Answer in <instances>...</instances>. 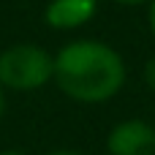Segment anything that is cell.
<instances>
[{
	"mask_svg": "<svg viewBox=\"0 0 155 155\" xmlns=\"http://www.w3.org/2000/svg\"><path fill=\"white\" fill-rule=\"evenodd\" d=\"M123 54L101 38H76L54 52V87L76 104H106L125 87Z\"/></svg>",
	"mask_w": 155,
	"mask_h": 155,
	"instance_id": "6da1fadb",
	"label": "cell"
},
{
	"mask_svg": "<svg viewBox=\"0 0 155 155\" xmlns=\"http://www.w3.org/2000/svg\"><path fill=\"white\" fill-rule=\"evenodd\" d=\"M54 54L41 44L16 41L0 49V87L5 93H38L52 82Z\"/></svg>",
	"mask_w": 155,
	"mask_h": 155,
	"instance_id": "7a4b0ae2",
	"label": "cell"
},
{
	"mask_svg": "<svg viewBox=\"0 0 155 155\" xmlns=\"http://www.w3.org/2000/svg\"><path fill=\"white\" fill-rule=\"evenodd\" d=\"M104 147L109 155H155V125L142 117L120 120L109 128Z\"/></svg>",
	"mask_w": 155,
	"mask_h": 155,
	"instance_id": "3957f363",
	"label": "cell"
},
{
	"mask_svg": "<svg viewBox=\"0 0 155 155\" xmlns=\"http://www.w3.org/2000/svg\"><path fill=\"white\" fill-rule=\"evenodd\" d=\"M98 11V0H49L44 8V22L52 30L71 33L84 27Z\"/></svg>",
	"mask_w": 155,
	"mask_h": 155,
	"instance_id": "277c9868",
	"label": "cell"
},
{
	"mask_svg": "<svg viewBox=\"0 0 155 155\" xmlns=\"http://www.w3.org/2000/svg\"><path fill=\"white\" fill-rule=\"evenodd\" d=\"M142 79H144V87L155 95V54L147 57V63H144V68H142Z\"/></svg>",
	"mask_w": 155,
	"mask_h": 155,
	"instance_id": "5b68a950",
	"label": "cell"
},
{
	"mask_svg": "<svg viewBox=\"0 0 155 155\" xmlns=\"http://www.w3.org/2000/svg\"><path fill=\"white\" fill-rule=\"evenodd\" d=\"M114 5H123V8H147L150 0H109Z\"/></svg>",
	"mask_w": 155,
	"mask_h": 155,
	"instance_id": "8992f818",
	"label": "cell"
},
{
	"mask_svg": "<svg viewBox=\"0 0 155 155\" xmlns=\"http://www.w3.org/2000/svg\"><path fill=\"white\" fill-rule=\"evenodd\" d=\"M147 27H150V35L155 41V0H150V5H147Z\"/></svg>",
	"mask_w": 155,
	"mask_h": 155,
	"instance_id": "52a82bcc",
	"label": "cell"
},
{
	"mask_svg": "<svg viewBox=\"0 0 155 155\" xmlns=\"http://www.w3.org/2000/svg\"><path fill=\"white\" fill-rule=\"evenodd\" d=\"M46 155H84V153H79V150H68V147H57V150H49Z\"/></svg>",
	"mask_w": 155,
	"mask_h": 155,
	"instance_id": "ba28073f",
	"label": "cell"
},
{
	"mask_svg": "<svg viewBox=\"0 0 155 155\" xmlns=\"http://www.w3.org/2000/svg\"><path fill=\"white\" fill-rule=\"evenodd\" d=\"M5 106H8V101H5V90L0 87V123H3V117H5Z\"/></svg>",
	"mask_w": 155,
	"mask_h": 155,
	"instance_id": "9c48e42d",
	"label": "cell"
},
{
	"mask_svg": "<svg viewBox=\"0 0 155 155\" xmlns=\"http://www.w3.org/2000/svg\"><path fill=\"white\" fill-rule=\"evenodd\" d=\"M0 155H27L25 150H16V147H8V150H0Z\"/></svg>",
	"mask_w": 155,
	"mask_h": 155,
	"instance_id": "30bf717a",
	"label": "cell"
},
{
	"mask_svg": "<svg viewBox=\"0 0 155 155\" xmlns=\"http://www.w3.org/2000/svg\"><path fill=\"white\" fill-rule=\"evenodd\" d=\"M153 125H155V120H153Z\"/></svg>",
	"mask_w": 155,
	"mask_h": 155,
	"instance_id": "8fae6325",
	"label": "cell"
}]
</instances>
